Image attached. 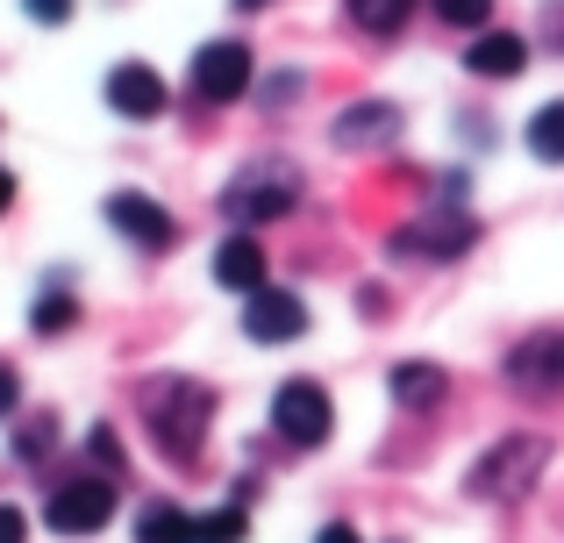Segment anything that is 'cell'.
Returning a JSON list of instances; mask_svg holds the SVG:
<instances>
[{
  "mask_svg": "<svg viewBox=\"0 0 564 543\" xmlns=\"http://www.w3.org/2000/svg\"><path fill=\"white\" fill-rule=\"evenodd\" d=\"M414 8H422V0H344V14L365 29V36H393Z\"/></svg>",
  "mask_w": 564,
  "mask_h": 543,
  "instance_id": "18",
  "label": "cell"
},
{
  "mask_svg": "<svg viewBox=\"0 0 564 543\" xmlns=\"http://www.w3.org/2000/svg\"><path fill=\"white\" fill-rule=\"evenodd\" d=\"M115 487H122V479H100V473L51 487V501H43V522H51V536H94V530H108Z\"/></svg>",
  "mask_w": 564,
  "mask_h": 543,
  "instance_id": "6",
  "label": "cell"
},
{
  "mask_svg": "<svg viewBox=\"0 0 564 543\" xmlns=\"http://www.w3.org/2000/svg\"><path fill=\"white\" fill-rule=\"evenodd\" d=\"M522 143H529V158H543V165H564V100H543V108L529 115Z\"/></svg>",
  "mask_w": 564,
  "mask_h": 543,
  "instance_id": "17",
  "label": "cell"
},
{
  "mask_svg": "<svg viewBox=\"0 0 564 543\" xmlns=\"http://www.w3.org/2000/svg\"><path fill=\"white\" fill-rule=\"evenodd\" d=\"M29 8V22H43V29H65L72 22V0H22Z\"/></svg>",
  "mask_w": 564,
  "mask_h": 543,
  "instance_id": "24",
  "label": "cell"
},
{
  "mask_svg": "<svg viewBox=\"0 0 564 543\" xmlns=\"http://www.w3.org/2000/svg\"><path fill=\"white\" fill-rule=\"evenodd\" d=\"M14 408H22V372H14V365L0 358V422H8Z\"/></svg>",
  "mask_w": 564,
  "mask_h": 543,
  "instance_id": "25",
  "label": "cell"
},
{
  "mask_svg": "<svg viewBox=\"0 0 564 543\" xmlns=\"http://www.w3.org/2000/svg\"><path fill=\"white\" fill-rule=\"evenodd\" d=\"M250 536V515H243V508H215V515H200V543H243Z\"/></svg>",
  "mask_w": 564,
  "mask_h": 543,
  "instance_id": "22",
  "label": "cell"
},
{
  "mask_svg": "<svg viewBox=\"0 0 564 543\" xmlns=\"http://www.w3.org/2000/svg\"><path fill=\"white\" fill-rule=\"evenodd\" d=\"M108 222L122 229L137 251H172V237H180V222H172L151 194H108Z\"/></svg>",
  "mask_w": 564,
  "mask_h": 543,
  "instance_id": "11",
  "label": "cell"
},
{
  "mask_svg": "<svg viewBox=\"0 0 564 543\" xmlns=\"http://www.w3.org/2000/svg\"><path fill=\"white\" fill-rule=\"evenodd\" d=\"M86 458H94L100 479H122V436H115L108 422H94V430H86Z\"/></svg>",
  "mask_w": 564,
  "mask_h": 543,
  "instance_id": "21",
  "label": "cell"
},
{
  "mask_svg": "<svg viewBox=\"0 0 564 543\" xmlns=\"http://www.w3.org/2000/svg\"><path fill=\"white\" fill-rule=\"evenodd\" d=\"M72 322H79V301H72L65 286H43L36 307H29V329H36V336H57V329H72Z\"/></svg>",
  "mask_w": 564,
  "mask_h": 543,
  "instance_id": "19",
  "label": "cell"
},
{
  "mask_svg": "<svg viewBox=\"0 0 564 543\" xmlns=\"http://www.w3.org/2000/svg\"><path fill=\"white\" fill-rule=\"evenodd\" d=\"M236 8H243V14H258V8H272V0H236Z\"/></svg>",
  "mask_w": 564,
  "mask_h": 543,
  "instance_id": "31",
  "label": "cell"
},
{
  "mask_svg": "<svg viewBox=\"0 0 564 543\" xmlns=\"http://www.w3.org/2000/svg\"><path fill=\"white\" fill-rule=\"evenodd\" d=\"M465 65H471V79H522L529 36H514V29H479V36L465 43Z\"/></svg>",
  "mask_w": 564,
  "mask_h": 543,
  "instance_id": "13",
  "label": "cell"
},
{
  "mask_svg": "<svg viewBox=\"0 0 564 543\" xmlns=\"http://www.w3.org/2000/svg\"><path fill=\"white\" fill-rule=\"evenodd\" d=\"M543 43H551V51L564 57V8H551V14H543Z\"/></svg>",
  "mask_w": 564,
  "mask_h": 543,
  "instance_id": "28",
  "label": "cell"
},
{
  "mask_svg": "<svg viewBox=\"0 0 564 543\" xmlns=\"http://www.w3.org/2000/svg\"><path fill=\"white\" fill-rule=\"evenodd\" d=\"M243 336L250 344H293V336H307V301L286 286H258L243 301Z\"/></svg>",
  "mask_w": 564,
  "mask_h": 543,
  "instance_id": "9",
  "label": "cell"
},
{
  "mask_svg": "<svg viewBox=\"0 0 564 543\" xmlns=\"http://www.w3.org/2000/svg\"><path fill=\"white\" fill-rule=\"evenodd\" d=\"M329 430H336L329 387H315V379H286V387L272 393V436H286L293 450L329 444Z\"/></svg>",
  "mask_w": 564,
  "mask_h": 543,
  "instance_id": "5",
  "label": "cell"
},
{
  "mask_svg": "<svg viewBox=\"0 0 564 543\" xmlns=\"http://www.w3.org/2000/svg\"><path fill=\"white\" fill-rule=\"evenodd\" d=\"M386 393H393L400 408H414V415H422V408H436L443 393H451V372H443V365H393V372H386Z\"/></svg>",
  "mask_w": 564,
  "mask_h": 543,
  "instance_id": "15",
  "label": "cell"
},
{
  "mask_svg": "<svg viewBox=\"0 0 564 543\" xmlns=\"http://www.w3.org/2000/svg\"><path fill=\"white\" fill-rule=\"evenodd\" d=\"M508 387L536 393V401L564 393V329H536V336H522V344L508 350Z\"/></svg>",
  "mask_w": 564,
  "mask_h": 543,
  "instance_id": "8",
  "label": "cell"
},
{
  "mask_svg": "<svg viewBox=\"0 0 564 543\" xmlns=\"http://www.w3.org/2000/svg\"><path fill=\"white\" fill-rule=\"evenodd\" d=\"M429 8H436V22L465 29V36H479V29L494 22V0H429Z\"/></svg>",
  "mask_w": 564,
  "mask_h": 543,
  "instance_id": "20",
  "label": "cell"
},
{
  "mask_svg": "<svg viewBox=\"0 0 564 543\" xmlns=\"http://www.w3.org/2000/svg\"><path fill=\"white\" fill-rule=\"evenodd\" d=\"M315 543H365V536L350 530V522H322V530H315Z\"/></svg>",
  "mask_w": 564,
  "mask_h": 543,
  "instance_id": "29",
  "label": "cell"
},
{
  "mask_svg": "<svg viewBox=\"0 0 564 543\" xmlns=\"http://www.w3.org/2000/svg\"><path fill=\"white\" fill-rule=\"evenodd\" d=\"M193 94L207 100V108H229V100H243L250 94V79H258V65H250V43L243 36H215V43H200L193 51Z\"/></svg>",
  "mask_w": 564,
  "mask_h": 543,
  "instance_id": "4",
  "label": "cell"
},
{
  "mask_svg": "<svg viewBox=\"0 0 564 543\" xmlns=\"http://www.w3.org/2000/svg\"><path fill=\"white\" fill-rule=\"evenodd\" d=\"M137 543H200V515H186L180 501H151L137 515Z\"/></svg>",
  "mask_w": 564,
  "mask_h": 543,
  "instance_id": "16",
  "label": "cell"
},
{
  "mask_svg": "<svg viewBox=\"0 0 564 543\" xmlns=\"http://www.w3.org/2000/svg\"><path fill=\"white\" fill-rule=\"evenodd\" d=\"M301 208V180H293V165H250L236 172L229 186H221V215H229L236 229H258V222H279V215Z\"/></svg>",
  "mask_w": 564,
  "mask_h": 543,
  "instance_id": "3",
  "label": "cell"
},
{
  "mask_svg": "<svg viewBox=\"0 0 564 543\" xmlns=\"http://www.w3.org/2000/svg\"><path fill=\"white\" fill-rule=\"evenodd\" d=\"M137 408H143V430H151V444L165 450L172 465H193V458H200L207 422H215V393H207L200 379H186V372L143 379Z\"/></svg>",
  "mask_w": 564,
  "mask_h": 543,
  "instance_id": "1",
  "label": "cell"
},
{
  "mask_svg": "<svg viewBox=\"0 0 564 543\" xmlns=\"http://www.w3.org/2000/svg\"><path fill=\"white\" fill-rule=\"evenodd\" d=\"M51 436H57V422H51V415H43V422H29V430H22V444H14V450H22V465H36Z\"/></svg>",
  "mask_w": 564,
  "mask_h": 543,
  "instance_id": "23",
  "label": "cell"
},
{
  "mask_svg": "<svg viewBox=\"0 0 564 543\" xmlns=\"http://www.w3.org/2000/svg\"><path fill=\"white\" fill-rule=\"evenodd\" d=\"M108 108H115V115H129V122H158V115L172 108V86L158 79L143 57H129V65H115V72H108Z\"/></svg>",
  "mask_w": 564,
  "mask_h": 543,
  "instance_id": "10",
  "label": "cell"
},
{
  "mask_svg": "<svg viewBox=\"0 0 564 543\" xmlns=\"http://www.w3.org/2000/svg\"><path fill=\"white\" fill-rule=\"evenodd\" d=\"M0 543H29V515L14 501H0Z\"/></svg>",
  "mask_w": 564,
  "mask_h": 543,
  "instance_id": "26",
  "label": "cell"
},
{
  "mask_svg": "<svg viewBox=\"0 0 564 543\" xmlns=\"http://www.w3.org/2000/svg\"><path fill=\"white\" fill-rule=\"evenodd\" d=\"M286 100H301V72H279V79L264 86V108H286Z\"/></svg>",
  "mask_w": 564,
  "mask_h": 543,
  "instance_id": "27",
  "label": "cell"
},
{
  "mask_svg": "<svg viewBox=\"0 0 564 543\" xmlns=\"http://www.w3.org/2000/svg\"><path fill=\"white\" fill-rule=\"evenodd\" d=\"M400 137V108L393 100H358V108H344L329 122V143L336 151H379V143Z\"/></svg>",
  "mask_w": 564,
  "mask_h": 543,
  "instance_id": "12",
  "label": "cell"
},
{
  "mask_svg": "<svg viewBox=\"0 0 564 543\" xmlns=\"http://www.w3.org/2000/svg\"><path fill=\"white\" fill-rule=\"evenodd\" d=\"M8 200H14V180H8V172H0V215H8Z\"/></svg>",
  "mask_w": 564,
  "mask_h": 543,
  "instance_id": "30",
  "label": "cell"
},
{
  "mask_svg": "<svg viewBox=\"0 0 564 543\" xmlns=\"http://www.w3.org/2000/svg\"><path fill=\"white\" fill-rule=\"evenodd\" d=\"M543 465H551V444H543V436H500V444L471 465L465 493L471 501H522L543 479Z\"/></svg>",
  "mask_w": 564,
  "mask_h": 543,
  "instance_id": "2",
  "label": "cell"
},
{
  "mask_svg": "<svg viewBox=\"0 0 564 543\" xmlns=\"http://www.w3.org/2000/svg\"><path fill=\"white\" fill-rule=\"evenodd\" d=\"M471 243H479V222L457 208H436L422 215V222L393 229V258H429V265H443V258H465Z\"/></svg>",
  "mask_w": 564,
  "mask_h": 543,
  "instance_id": "7",
  "label": "cell"
},
{
  "mask_svg": "<svg viewBox=\"0 0 564 543\" xmlns=\"http://www.w3.org/2000/svg\"><path fill=\"white\" fill-rule=\"evenodd\" d=\"M215 286L243 293V301L258 286H272V279H264V251H258V237H250V229H236V237L215 243Z\"/></svg>",
  "mask_w": 564,
  "mask_h": 543,
  "instance_id": "14",
  "label": "cell"
}]
</instances>
